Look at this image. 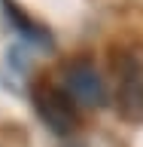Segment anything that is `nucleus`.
Wrapping results in <instances>:
<instances>
[{
  "instance_id": "f257e3e1",
  "label": "nucleus",
  "mask_w": 143,
  "mask_h": 147,
  "mask_svg": "<svg viewBox=\"0 0 143 147\" xmlns=\"http://www.w3.org/2000/svg\"><path fill=\"white\" fill-rule=\"evenodd\" d=\"M34 110L55 135H73L79 129V101L55 83H37L31 89Z\"/></svg>"
},
{
  "instance_id": "f03ea898",
  "label": "nucleus",
  "mask_w": 143,
  "mask_h": 147,
  "mask_svg": "<svg viewBox=\"0 0 143 147\" xmlns=\"http://www.w3.org/2000/svg\"><path fill=\"white\" fill-rule=\"evenodd\" d=\"M116 71V110L125 123H143V58L134 52H119L113 58Z\"/></svg>"
},
{
  "instance_id": "7ed1b4c3",
  "label": "nucleus",
  "mask_w": 143,
  "mask_h": 147,
  "mask_svg": "<svg viewBox=\"0 0 143 147\" xmlns=\"http://www.w3.org/2000/svg\"><path fill=\"white\" fill-rule=\"evenodd\" d=\"M64 83H67V92L79 104H88V107H104L107 104V86L100 80V74L94 71V64L88 58H76L64 67Z\"/></svg>"
},
{
  "instance_id": "20e7f679",
  "label": "nucleus",
  "mask_w": 143,
  "mask_h": 147,
  "mask_svg": "<svg viewBox=\"0 0 143 147\" xmlns=\"http://www.w3.org/2000/svg\"><path fill=\"white\" fill-rule=\"evenodd\" d=\"M3 3H6V12H9V16H12V22H15V25H18V31H21V34L34 37V40H46V34H43V31H37V25H31V18H27L25 12H18V9H15V3H12V0H3Z\"/></svg>"
}]
</instances>
